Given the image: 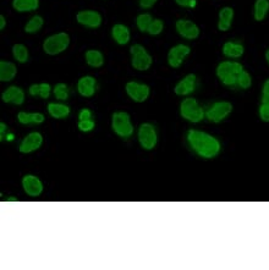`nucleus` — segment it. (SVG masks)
Masks as SVG:
<instances>
[{"label": "nucleus", "mask_w": 269, "mask_h": 270, "mask_svg": "<svg viewBox=\"0 0 269 270\" xmlns=\"http://www.w3.org/2000/svg\"><path fill=\"white\" fill-rule=\"evenodd\" d=\"M43 142V137L39 132H32L25 137L20 145V152L21 153H31L33 151H37Z\"/></svg>", "instance_id": "14"}, {"label": "nucleus", "mask_w": 269, "mask_h": 270, "mask_svg": "<svg viewBox=\"0 0 269 270\" xmlns=\"http://www.w3.org/2000/svg\"><path fill=\"white\" fill-rule=\"evenodd\" d=\"M138 142L142 148L151 151L157 145V132L154 126L151 123H142L138 130Z\"/></svg>", "instance_id": "7"}, {"label": "nucleus", "mask_w": 269, "mask_h": 270, "mask_svg": "<svg viewBox=\"0 0 269 270\" xmlns=\"http://www.w3.org/2000/svg\"><path fill=\"white\" fill-rule=\"evenodd\" d=\"M112 35H113V38L116 40L117 44L125 45V44H127V43H129L130 31H129V28L126 27V26L120 25V24L115 25L114 27H113V30H112Z\"/></svg>", "instance_id": "19"}, {"label": "nucleus", "mask_w": 269, "mask_h": 270, "mask_svg": "<svg viewBox=\"0 0 269 270\" xmlns=\"http://www.w3.org/2000/svg\"><path fill=\"white\" fill-rule=\"evenodd\" d=\"M54 96L59 100H66L69 98V88L65 83H58L54 87Z\"/></svg>", "instance_id": "31"}, {"label": "nucleus", "mask_w": 269, "mask_h": 270, "mask_svg": "<svg viewBox=\"0 0 269 270\" xmlns=\"http://www.w3.org/2000/svg\"><path fill=\"white\" fill-rule=\"evenodd\" d=\"M12 55L19 63H26L28 60V50L24 44H15L12 47Z\"/></svg>", "instance_id": "29"}, {"label": "nucleus", "mask_w": 269, "mask_h": 270, "mask_svg": "<svg viewBox=\"0 0 269 270\" xmlns=\"http://www.w3.org/2000/svg\"><path fill=\"white\" fill-rule=\"evenodd\" d=\"M243 71L242 65L236 61H223L217 68V76L225 86L236 84L237 76Z\"/></svg>", "instance_id": "2"}, {"label": "nucleus", "mask_w": 269, "mask_h": 270, "mask_svg": "<svg viewBox=\"0 0 269 270\" xmlns=\"http://www.w3.org/2000/svg\"><path fill=\"white\" fill-rule=\"evenodd\" d=\"M260 116L263 121L269 122V103H262L260 108Z\"/></svg>", "instance_id": "35"}, {"label": "nucleus", "mask_w": 269, "mask_h": 270, "mask_svg": "<svg viewBox=\"0 0 269 270\" xmlns=\"http://www.w3.org/2000/svg\"><path fill=\"white\" fill-rule=\"evenodd\" d=\"M196 75L190 74L186 77H184V78L176 84L174 91H175V93L178 94V96H188V94L192 93V92L194 91V88H196Z\"/></svg>", "instance_id": "15"}, {"label": "nucleus", "mask_w": 269, "mask_h": 270, "mask_svg": "<svg viewBox=\"0 0 269 270\" xmlns=\"http://www.w3.org/2000/svg\"><path fill=\"white\" fill-rule=\"evenodd\" d=\"M157 1L158 0H140V5L143 9H150V7H152Z\"/></svg>", "instance_id": "38"}, {"label": "nucleus", "mask_w": 269, "mask_h": 270, "mask_svg": "<svg viewBox=\"0 0 269 270\" xmlns=\"http://www.w3.org/2000/svg\"><path fill=\"white\" fill-rule=\"evenodd\" d=\"M190 47L185 44H178L175 47L171 48L168 53V64L171 66V68L176 69L179 66H181V64L184 63V59L189 55Z\"/></svg>", "instance_id": "10"}, {"label": "nucleus", "mask_w": 269, "mask_h": 270, "mask_svg": "<svg viewBox=\"0 0 269 270\" xmlns=\"http://www.w3.org/2000/svg\"><path fill=\"white\" fill-rule=\"evenodd\" d=\"M39 6V0H12V7L19 12L33 11Z\"/></svg>", "instance_id": "22"}, {"label": "nucleus", "mask_w": 269, "mask_h": 270, "mask_svg": "<svg viewBox=\"0 0 269 270\" xmlns=\"http://www.w3.org/2000/svg\"><path fill=\"white\" fill-rule=\"evenodd\" d=\"M163 28H164V24L161 20H153L152 24H151L150 27H148L147 32L150 33L151 36H158L160 35Z\"/></svg>", "instance_id": "33"}, {"label": "nucleus", "mask_w": 269, "mask_h": 270, "mask_svg": "<svg viewBox=\"0 0 269 270\" xmlns=\"http://www.w3.org/2000/svg\"><path fill=\"white\" fill-rule=\"evenodd\" d=\"M176 4L184 7H194L196 6V0H175Z\"/></svg>", "instance_id": "37"}, {"label": "nucleus", "mask_w": 269, "mask_h": 270, "mask_svg": "<svg viewBox=\"0 0 269 270\" xmlns=\"http://www.w3.org/2000/svg\"><path fill=\"white\" fill-rule=\"evenodd\" d=\"M48 113L54 119H64L70 114V108L60 103H50L48 104Z\"/></svg>", "instance_id": "21"}, {"label": "nucleus", "mask_w": 269, "mask_h": 270, "mask_svg": "<svg viewBox=\"0 0 269 270\" xmlns=\"http://www.w3.org/2000/svg\"><path fill=\"white\" fill-rule=\"evenodd\" d=\"M262 103H269V79H267L265 82V84H263Z\"/></svg>", "instance_id": "36"}, {"label": "nucleus", "mask_w": 269, "mask_h": 270, "mask_svg": "<svg viewBox=\"0 0 269 270\" xmlns=\"http://www.w3.org/2000/svg\"><path fill=\"white\" fill-rule=\"evenodd\" d=\"M16 200H17L16 197H10V198H7L6 202H16Z\"/></svg>", "instance_id": "42"}, {"label": "nucleus", "mask_w": 269, "mask_h": 270, "mask_svg": "<svg viewBox=\"0 0 269 270\" xmlns=\"http://www.w3.org/2000/svg\"><path fill=\"white\" fill-rule=\"evenodd\" d=\"M1 99L5 103H12V104L21 105L25 102V93L20 87L11 86L2 93Z\"/></svg>", "instance_id": "16"}, {"label": "nucleus", "mask_w": 269, "mask_h": 270, "mask_svg": "<svg viewBox=\"0 0 269 270\" xmlns=\"http://www.w3.org/2000/svg\"><path fill=\"white\" fill-rule=\"evenodd\" d=\"M269 10L268 0H257L255 4V19L257 21H263Z\"/></svg>", "instance_id": "27"}, {"label": "nucleus", "mask_w": 269, "mask_h": 270, "mask_svg": "<svg viewBox=\"0 0 269 270\" xmlns=\"http://www.w3.org/2000/svg\"><path fill=\"white\" fill-rule=\"evenodd\" d=\"M96 78L91 76H84L78 79L77 89L78 93L83 97H92L96 92Z\"/></svg>", "instance_id": "17"}, {"label": "nucleus", "mask_w": 269, "mask_h": 270, "mask_svg": "<svg viewBox=\"0 0 269 270\" xmlns=\"http://www.w3.org/2000/svg\"><path fill=\"white\" fill-rule=\"evenodd\" d=\"M17 69L15 64L10 63V61H0V81L9 82L14 79L16 76Z\"/></svg>", "instance_id": "20"}, {"label": "nucleus", "mask_w": 269, "mask_h": 270, "mask_svg": "<svg viewBox=\"0 0 269 270\" xmlns=\"http://www.w3.org/2000/svg\"><path fill=\"white\" fill-rule=\"evenodd\" d=\"M223 54L228 58L237 59L243 54V47L241 44H237V43L227 42L223 47Z\"/></svg>", "instance_id": "24"}, {"label": "nucleus", "mask_w": 269, "mask_h": 270, "mask_svg": "<svg viewBox=\"0 0 269 270\" xmlns=\"http://www.w3.org/2000/svg\"><path fill=\"white\" fill-rule=\"evenodd\" d=\"M50 86L48 83H39V84H32L30 87V94L32 97H40L43 99H47L50 96Z\"/></svg>", "instance_id": "26"}, {"label": "nucleus", "mask_w": 269, "mask_h": 270, "mask_svg": "<svg viewBox=\"0 0 269 270\" xmlns=\"http://www.w3.org/2000/svg\"><path fill=\"white\" fill-rule=\"evenodd\" d=\"M176 31L181 37L186 39H194L199 36V28L194 22L190 20H179L176 21Z\"/></svg>", "instance_id": "11"}, {"label": "nucleus", "mask_w": 269, "mask_h": 270, "mask_svg": "<svg viewBox=\"0 0 269 270\" xmlns=\"http://www.w3.org/2000/svg\"><path fill=\"white\" fill-rule=\"evenodd\" d=\"M180 114L184 119L191 122H199L204 117L203 109L193 98H186L183 100L180 105Z\"/></svg>", "instance_id": "5"}, {"label": "nucleus", "mask_w": 269, "mask_h": 270, "mask_svg": "<svg viewBox=\"0 0 269 270\" xmlns=\"http://www.w3.org/2000/svg\"><path fill=\"white\" fill-rule=\"evenodd\" d=\"M152 16H151L150 14H141L138 15L137 20H136V24H137L138 30H140L141 32H147L148 27L152 24Z\"/></svg>", "instance_id": "30"}, {"label": "nucleus", "mask_w": 269, "mask_h": 270, "mask_svg": "<svg viewBox=\"0 0 269 270\" xmlns=\"http://www.w3.org/2000/svg\"><path fill=\"white\" fill-rule=\"evenodd\" d=\"M91 110L88 109H83L81 110L80 115H78V119H80V121H82V120H91Z\"/></svg>", "instance_id": "39"}, {"label": "nucleus", "mask_w": 269, "mask_h": 270, "mask_svg": "<svg viewBox=\"0 0 269 270\" xmlns=\"http://www.w3.org/2000/svg\"><path fill=\"white\" fill-rule=\"evenodd\" d=\"M44 115H42L40 113H25L20 112L17 114V120L20 123H24V125H28V123H42L44 122Z\"/></svg>", "instance_id": "23"}, {"label": "nucleus", "mask_w": 269, "mask_h": 270, "mask_svg": "<svg viewBox=\"0 0 269 270\" xmlns=\"http://www.w3.org/2000/svg\"><path fill=\"white\" fill-rule=\"evenodd\" d=\"M188 141L192 149L202 158H214L220 152V143L218 142L217 138L202 131L190 130L188 132Z\"/></svg>", "instance_id": "1"}, {"label": "nucleus", "mask_w": 269, "mask_h": 270, "mask_svg": "<svg viewBox=\"0 0 269 270\" xmlns=\"http://www.w3.org/2000/svg\"><path fill=\"white\" fill-rule=\"evenodd\" d=\"M130 53L132 55L131 64L132 66L138 71H146L152 66V56L147 53V50L141 44L132 45Z\"/></svg>", "instance_id": "6"}, {"label": "nucleus", "mask_w": 269, "mask_h": 270, "mask_svg": "<svg viewBox=\"0 0 269 270\" xmlns=\"http://www.w3.org/2000/svg\"><path fill=\"white\" fill-rule=\"evenodd\" d=\"M5 25H6V20H5L4 15H0V30H4Z\"/></svg>", "instance_id": "41"}, {"label": "nucleus", "mask_w": 269, "mask_h": 270, "mask_svg": "<svg viewBox=\"0 0 269 270\" xmlns=\"http://www.w3.org/2000/svg\"><path fill=\"white\" fill-rule=\"evenodd\" d=\"M232 112V105L229 102H217L212 105L211 109L206 113L209 121L220 122Z\"/></svg>", "instance_id": "8"}, {"label": "nucleus", "mask_w": 269, "mask_h": 270, "mask_svg": "<svg viewBox=\"0 0 269 270\" xmlns=\"http://www.w3.org/2000/svg\"><path fill=\"white\" fill-rule=\"evenodd\" d=\"M22 186H24L25 192L28 194V196L37 197L42 193L43 191V185L42 182L39 181V179L33 175H27L22 179Z\"/></svg>", "instance_id": "13"}, {"label": "nucleus", "mask_w": 269, "mask_h": 270, "mask_svg": "<svg viewBox=\"0 0 269 270\" xmlns=\"http://www.w3.org/2000/svg\"><path fill=\"white\" fill-rule=\"evenodd\" d=\"M126 93L135 102L142 103L150 96V87L147 84L131 81L126 84Z\"/></svg>", "instance_id": "9"}, {"label": "nucleus", "mask_w": 269, "mask_h": 270, "mask_svg": "<svg viewBox=\"0 0 269 270\" xmlns=\"http://www.w3.org/2000/svg\"><path fill=\"white\" fill-rule=\"evenodd\" d=\"M232 19H234V10L229 6L223 7L219 11V21H218V28L223 32L231 27Z\"/></svg>", "instance_id": "18"}, {"label": "nucleus", "mask_w": 269, "mask_h": 270, "mask_svg": "<svg viewBox=\"0 0 269 270\" xmlns=\"http://www.w3.org/2000/svg\"><path fill=\"white\" fill-rule=\"evenodd\" d=\"M113 130L117 136L129 138L134 133V126L130 121V115L125 112H117L113 114Z\"/></svg>", "instance_id": "4"}, {"label": "nucleus", "mask_w": 269, "mask_h": 270, "mask_svg": "<svg viewBox=\"0 0 269 270\" xmlns=\"http://www.w3.org/2000/svg\"><path fill=\"white\" fill-rule=\"evenodd\" d=\"M251 83H252V79H251L250 75L246 73V71H241L239 76H237V86H240L243 89H247L251 87Z\"/></svg>", "instance_id": "32"}, {"label": "nucleus", "mask_w": 269, "mask_h": 270, "mask_svg": "<svg viewBox=\"0 0 269 270\" xmlns=\"http://www.w3.org/2000/svg\"><path fill=\"white\" fill-rule=\"evenodd\" d=\"M78 128L82 132H88L94 128V122L92 120H82V121H78Z\"/></svg>", "instance_id": "34"}, {"label": "nucleus", "mask_w": 269, "mask_h": 270, "mask_svg": "<svg viewBox=\"0 0 269 270\" xmlns=\"http://www.w3.org/2000/svg\"><path fill=\"white\" fill-rule=\"evenodd\" d=\"M69 44H70V37H69L68 33H56V35L50 36V37H48L44 40V43H43V50L48 55H56V54L66 50Z\"/></svg>", "instance_id": "3"}, {"label": "nucleus", "mask_w": 269, "mask_h": 270, "mask_svg": "<svg viewBox=\"0 0 269 270\" xmlns=\"http://www.w3.org/2000/svg\"><path fill=\"white\" fill-rule=\"evenodd\" d=\"M86 61L92 68H101L104 64V56L99 50L86 51Z\"/></svg>", "instance_id": "25"}, {"label": "nucleus", "mask_w": 269, "mask_h": 270, "mask_svg": "<svg viewBox=\"0 0 269 270\" xmlns=\"http://www.w3.org/2000/svg\"><path fill=\"white\" fill-rule=\"evenodd\" d=\"M266 59H267V61L269 64V50H267V53H266Z\"/></svg>", "instance_id": "43"}, {"label": "nucleus", "mask_w": 269, "mask_h": 270, "mask_svg": "<svg viewBox=\"0 0 269 270\" xmlns=\"http://www.w3.org/2000/svg\"><path fill=\"white\" fill-rule=\"evenodd\" d=\"M6 131V125H5L4 122L0 123V140H2L4 138V132Z\"/></svg>", "instance_id": "40"}, {"label": "nucleus", "mask_w": 269, "mask_h": 270, "mask_svg": "<svg viewBox=\"0 0 269 270\" xmlns=\"http://www.w3.org/2000/svg\"><path fill=\"white\" fill-rule=\"evenodd\" d=\"M43 24H44V21H43L42 17L38 16V15H36V16H33L32 19L27 22V25L25 26V32H27V33L38 32V31L42 28Z\"/></svg>", "instance_id": "28"}, {"label": "nucleus", "mask_w": 269, "mask_h": 270, "mask_svg": "<svg viewBox=\"0 0 269 270\" xmlns=\"http://www.w3.org/2000/svg\"><path fill=\"white\" fill-rule=\"evenodd\" d=\"M78 24L86 26L89 28H97L102 24V16L99 12L93 11V10H84L80 11L76 16Z\"/></svg>", "instance_id": "12"}, {"label": "nucleus", "mask_w": 269, "mask_h": 270, "mask_svg": "<svg viewBox=\"0 0 269 270\" xmlns=\"http://www.w3.org/2000/svg\"><path fill=\"white\" fill-rule=\"evenodd\" d=\"M7 140H9V141H11V140H12V135H10L9 137H7Z\"/></svg>", "instance_id": "44"}]
</instances>
